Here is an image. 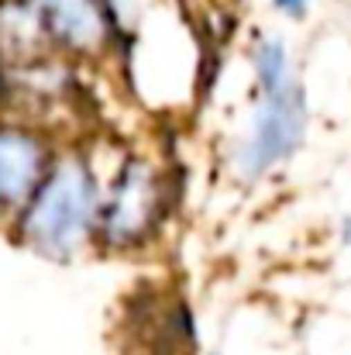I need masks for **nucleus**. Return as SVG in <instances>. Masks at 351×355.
Instances as JSON below:
<instances>
[{
    "instance_id": "obj_1",
    "label": "nucleus",
    "mask_w": 351,
    "mask_h": 355,
    "mask_svg": "<svg viewBox=\"0 0 351 355\" xmlns=\"http://www.w3.org/2000/svg\"><path fill=\"white\" fill-rule=\"evenodd\" d=\"M255 101L248 128L234 145L241 180H262L289 162L307 138V94L296 76L289 45L279 35H262L251 49Z\"/></svg>"
},
{
    "instance_id": "obj_2",
    "label": "nucleus",
    "mask_w": 351,
    "mask_h": 355,
    "mask_svg": "<svg viewBox=\"0 0 351 355\" xmlns=\"http://www.w3.org/2000/svg\"><path fill=\"white\" fill-rule=\"evenodd\" d=\"M100 187L93 169L69 155L35 190L24 214V238L45 259H69L76 255L93 232H100Z\"/></svg>"
},
{
    "instance_id": "obj_3",
    "label": "nucleus",
    "mask_w": 351,
    "mask_h": 355,
    "mask_svg": "<svg viewBox=\"0 0 351 355\" xmlns=\"http://www.w3.org/2000/svg\"><path fill=\"white\" fill-rule=\"evenodd\" d=\"M162 218V180L159 169L145 159H127L104 193L100 235L114 248L138 245L155 232Z\"/></svg>"
},
{
    "instance_id": "obj_4",
    "label": "nucleus",
    "mask_w": 351,
    "mask_h": 355,
    "mask_svg": "<svg viewBox=\"0 0 351 355\" xmlns=\"http://www.w3.org/2000/svg\"><path fill=\"white\" fill-rule=\"evenodd\" d=\"M31 14L48 42L76 55H97L111 42L107 0H31Z\"/></svg>"
},
{
    "instance_id": "obj_5",
    "label": "nucleus",
    "mask_w": 351,
    "mask_h": 355,
    "mask_svg": "<svg viewBox=\"0 0 351 355\" xmlns=\"http://www.w3.org/2000/svg\"><path fill=\"white\" fill-rule=\"evenodd\" d=\"M45 176V145L31 131L0 128V207L28 204Z\"/></svg>"
},
{
    "instance_id": "obj_6",
    "label": "nucleus",
    "mask_w": 351,
    "mask_h": 355,
    "mask_svg": "<svg viewBox=\"0 0 351 355\" xmlns=\"http://www.w3.org/2000/svg\"><path fill=\"white\" fill-rule=\"evenodd\" d=\"M310 3L314 0H272V10L282 14V17H289V21H300V17H307Z\"/></svg>"
}]
</instances>
